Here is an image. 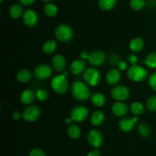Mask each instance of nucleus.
<instances>
[{"label":"nucleus","mask_w":156,"mask_h":156,"mask_svg":"<svg viewBox=\"0 0 156 156\" xmlns=\"http://www.w3.org/2000/svg\"><path fill=\"white\" fill-rule=\"evenodd\" d=\"M23 14H24L23 6L18 3L12 5L9 9V15L11 16V18H14V19H18L21 15H23Z\"/></svg>","instance_id":"obj_21"},{"label":"nucleus","mask_w":156,"mask_h":156,"mask_svg":"<svg viewBox=\"0 0 156 156\" xmlns=\"http://www.w3.org/2000/svg\"><path fill=\"white\" fill-rule=\"evenodd\" d=\"M117 5V0H99L98 6L101 10L111 11L114 9Z\"/></svg>","instance_id":"obj_24"},{"label":"nucleus","mask_w":156,"mask_h":156,"mask_svg":"<svg viewBox=\"0 0 156 156\" xmlns=\"http://www.w3.org/2000/svg\"><path fill=\"white\" fill-rule=\"evenodd\" d=\"M71 120H72L71 118L66 119V123H69L70 122H71Z\"/></svg>","instance_id":"obj_45"},{"label":"nucleus","mask_w":156,"mask_h":156,"mask_svg":"<svg viewBox=\"0 0 156 156\" xmlns=\"http://www.w3.org/2000/svg\"><path fill=\"white\" fill-rule=\"evenodd\" d=\"M105 54L101 50H94L89 53L88 61L91 65L94 66H100L105 62Z\"/></svg>","instance_id":"obj_13"},{"label":"nucleus","mask_w":156,"mask_h":156,"mask_svg":"<svg viewBox=\"0 0 156 156\" xmlns=\"http://www.w3.org/2000/svg\"><path fill=\"white\" fill-rule=\"evenodd\" d=\"M111 97L117 101H123L128 99L129 96V90L123 85H115L111 91Z\"/></svg>","instance_id":"obj_7"},{"label":"nucleus","mask_w":156,"mask_h":156,"mask_svg":"<svg viewBox=\"0 0 156 156\" xmlns=\"http://www.w3.org/2000/svg\"><path fill=\"white\" fill-rule=\"evenodd\" d=\"M41 109L37 105H30L27 107L23 112V118L25 121L33 123L37 121L41 116Z\"/></svg>","instance_id":"obj_8"},{"label":"nucleus","mask_w":156,"mask_h":156,"mask_svg":"<svg viewBox=\"0 0 156 156\" xmlns=\"http://www.w3.org/2000/svg\"><path fill=\"white\" fill-rule=\"evenodd\" d=\"M67 133H68V135L69 136L70 138L73 139V140H76V139L79 138L81 136L80 128L76 124L69 125L68 129H67Z\"/></svg>","instance_id":"obj_28"},{"label":"nucleus","mask_w":156,"mask_h":156,"mask_svg":"<svg viewBox=\"0 0 156 156\" xmlns=\"http://www.w3.org/2000/svg\"><path fill=\"white\" fill-rule=\"evenodd\" d=\"M62 75H63V76H66H66H68V75H69V73H68V72H67V71H66V72H65V73H62Z\"/></svg>","instance_id":"obj_44"},{"label":"nucleus","mask_w":156,"mask_h":156,"mask_svg":"<svg viewBox=\"0 0 156 156\" xmlns=\"http://www.w3.org/2000/svg\"><path fill=\"white\" fill-rule=\"evenodd\" d=\"M55 37L56 40L62 43H68L73 38V30L69 25L59 24L55 29Z\"/></svg>","instance_id":"obj_3"},{"label":"nucleus","mask_w":156,"mask_h":156,"mask_svg":"<svg viewBox=\"0 0 156 156\" xmlns=\"http://www.w3.org/2000/svg\"><path fill=\"white\" fill-rule=\"evenodd\" d=\"M105 79L109 85H117L121 79L120 71L117 69H111L107 73Z\"/></svg>","instance_id":"obj_15"},{"label":"nucleus","mask_w":156,"mask_h":156,"mask_svg":"<svg viewBox=\"0 0 156 156\" xmlns=\"http://www.w3.org/2000/svg\"><path fill=\"white\" fill-rule=\"evenodd\" d=\"M138 133L141 136L148 137L151 134V128L149 124L146 123H141L138 126Z\"/></svg>","instance_id":"obj_29"},{"label":"nucleus","mask_w":156,"mask_h":156,"mask_svg":"<svg viewBox=\"0 0 156 156\" xmlns=\"http://www.w3.org/2000/svg\"><path fill=\"white\" fill-rule=\"evenodd\" d=\"M83 79L85 83L91 86H96L100 82L101 73L94 67H90L85 70L83 73Z\"/></svg>","instance_id":"obj_5"},{"label":"nucleus","mask_w":156,"mask_h":156,"mask_svg":"<svg viewBox=\"0 0 156 156\" xmlns=\"http://www.w3.org/2000/svg\"><path fill=\"white\" fill-rule=\"evenodd\" d=\"M117 68L120 71H126L128 69V64L127 62H125L123 60H120L117 64Z\"/></svg>","instance_id":"obj_36"},{"label":"nucleus","mask_w":156,"mask_h":156,"mask_svg":"<svg viewBox=\"0 0 156 156\" xmlns=\"http://www.w3.org/2000/svg\"><path fill=\"white\" fill-rule=\"evenodd\" d=\"M44 12L47 16L53 18L57 15L58 8L56 5L49 2L44 6Z\"/></svg>","instance_id":"obj_25"},{"label":"nucleus","mask_w":156,"mask_h":156,"mask_svg":"<svg viewBox=\"0 0 156 156\" xmlns=\"http://www.w3.org/2000/svg\"><path fill=\"white\" fill-rule=\"evenodd\" d=\"M12 117H13L15 120H20L21 117H23V115L20 112H18V111H15V112H14L13 114H12Z\"/></svg>","instance_id":"obj_40"},{"label":"nucleus","mask_w":156,"mask_h":156,"mask_svg":"<svg viewBox=\"0 0 156 156\" xmlns=\"http://www.w3.org/2000/svg\"><path fill=\"white\" fill-rule=\"evenodd\" d=\"M144 48V41L140 37L133 38L129 43V49L133 53H139Z\"/></svg>","instance_id":"obj_20"},{"label":"nucleus","mask_w":156,"mask_h":156,"mask_svg":"<svg viewBox=\"0 0 156 156\" xmlns=\"http://www.w3.org/2000/svg\"><path fill=\"white\" fill-rule=\"evenodd\" d=\"M130 108L131 112L136 116H140L143 114L145 112V110H146L144 105L138 101L133 103L132 105H130V108Z\"/></svg>","instance_id":"obj_27"},{"label":"nucleus","mask_w":156,"mask_h":156,"mask_svg":"<svg viewBox=\"0 0 156 156\" xmlns=\"http://www.w3.org/2000/svg\"><path fill=\"white\" fill-rule=\"evenodd\" d=\"M71 93L73 97L77 101H85L88 100L91 96V92L84 82L80 81H76L73 82L71 87Z\"/></svg>","instance_id":"obj_1"},{"label":"nucleus","mask_w":156,"mask_h":156,"mask_svg":"<svg viewBox=\"0 0 156 156\" xmlns=\"http://www.w3.org/2000/svg\"><path fill=\"white\" fill-rule=\"evenodd\" d=\"M56 49V42L54 40H48L43 44V51L46 54H52Z\"/></svg>","instance_id":"obj_26"},{"label":"nucleus","mask_w":156,"mask_h":156,"mask_svg":"<svg viewBox=\"0 0 156 156\" xmlns=\"http://www.w3.org/2000/svg\"><path fill=\"white\" fill-rule=\"evenodd\" d=\"M51 87L57 94H65L69 88V82L66 77L62 74L55 76L51 80Z\"/></svg>","instance_id":"obj_4"},{"label":"nucleus","mask_w":156,"mask_h":156,"mask_svg":"<svg viewBox=\"0 0 156 156\" xmlns=\"http://www.w3.org/2000/svg\"><path fill=\"white\" fill-rule=\"evenodd\" d=\"M0 2H1V3L3 2V0H0Z\"/></svg>","instance_id":"obj_46"},{"label":"nucleus","mask_w":156,"mask_h":156,"mask_svg":"<svg viewBox=\"0 0 156 156\" xmlns=\"http://www.w3.org/2000/svg\"><path fill=\"white\" fill-rule=\"evenodd\" d=\"M21 5L24 6H30L32 4H34L35 0H19Z\"/></svg>","instance_id":"obj_38"},{"label":"nucleus","mask_w":156,"mask_h":156,"mask_svg":"<svg viewBox=\"0 0 156 156\" xmlns=\"http://www.w3.org/2000/svg\"><path fill=\"white\" fill-rule=\"evenodd\" d=\"M128 61L129 62V63H131L132 65H135L136 64V62H138V57L136 56L133 53H131L128 56Z\"/></svg>","instance_id":"obj_37"},{"label":"nucleus","mask_w":156,"mask_h":156,"mask_svg":"<svg viewBox=\"0 0 156 156\" xmlns=\"http://www.w3.org/2000/svg\"><path fill=\"white\" fill-rule=\"evenodd\" d=\"M127 76L133 82H143L148 77V71L143 67L135 64L128 69Z\"/></svg>","instance_id":"obj_2"},{"label":"nucleus","mask_w":156,"mask_h":156,"mask_svg":"<svg viewBox=\"0 0 156 156\" xmlns=\"http://www.w3.org/2000/svg\"><path fill=\"white\" fill-rule=\"evenodd\" d=\"M87 156H101V153L98 150H92L88 152Z\"/></svg>","instance_id":"obj_41"},{"label":"nucleus","mask_w":156,"mask_h":156,"mask_svg":"<svg viewBox=\"0 0 156 156\" xmlns=\"http://www.w3.org/2000/svg\"><path fill=\"white\" fill-rule=\"evenodd\" d=\"M146 66L151 69H156V52L150 53L145 59Z\"/></svg>","instance_id":"obj_30"},{"label":"nucleus","mask_w":156,"mask_h":156,"mask_svg":"<svg viewBox=\"0 0 156 156\" xmlns=\"http://www.w3.org/2000/svg\"><path fill=\"white\" fill-rule=\"evenodd\" d=\"M146 106L149 111L152 112H155L156 111V95L151 96L146 101Z\"/></svg>","instance_id":"obj_32"},{"label":"nucleus","mask_w":156,"mask_h":156,"mask_svg":"<svg viewBox=\"0 0 156 156\" xmlns=\"http://www.w3.org/2000/svg\"><path fill=\"white\" fill-rule=\"evenodd\" d=\"M88 116V110L86 107L82 105H78L75 107L70 113V118L72 120L77 123L84 121Z\"/></svg>","instance_id":"obj_9"},{"label":"nucleus","mask_w":156,"mask_h":156,"mask_svg":"<svg viewBox=\"0 0 156 156\" xmlns=\"http://www.w3.org/2000/svg\"><path fill=\"white\" fill-rule=\"evenodd\" d=\"M130 7L134 11H140L146 6L145 0H131Z\"/></svg>","instance_id":"obj_31"},{"label":"nucleus","mask_w":156,"mask_h":156,"mask_svg":"<svg viewBox=\"0 0 156 156\" xmlns=\"http://www.w3.org/2000/svg\"><path fill=\"white\" fill-rule=\"evenodd\" d=\"M23 22L29 27H34L38 24V15L33 9H27L22 15Z\"/></svg>","instance_id":"obj_11"},{"label":"nucleus","mask_w":156,"mask_h":156,"mask_svg":"<svg viewBox=\"0 0 156 156\" xmlns=\"http://www.w3.org/2000/svg\"><path fill=\"white\" fill-rule=\"evenodd\" d=\"M41 1L44 2L49 3V2H53V1H54V0H41Z\"/></svg>","instance_id":"obj_43"},{"label":"nucleus","mask_w":156,"mask_h":156,"mask_svg":"<svg viewBox=\"0 0 156 156\" xmlns=\"http://www.w3.org/2000/svg\"><path fill=\"white\" fill-rule=\"evenodd\" d=\"M48 92L44 89H39L36 92V98L40 101H45L48 98Z\"/></svg>","instance_id":"obj_33"},{"label":"nucleus","mask_w":156,"mask_h":156,"mask_svg":"<svg viewBox=\"0 0 156 156\" xmlns=\"http://www.w3.org/2000/svg\"><path fill=\"white\" fill-rule=\"evenodd\" d=\"M35 98H36V93H34L33 90L26 89L21 93L20 101L22 105H30L34 101Z\"/></svg>","instance_id":"obj_17"},{"label":"nucleus","mask_w":156,"mask_h":156,"mask_svg":"<svg viewBox=\"0 0 156 156\" xmlns=\"http://www.w3.org/2000/svg\"><path fill=\"white\" fill-rule=\"evenodd\" d=\"M119 57L117 54L116 55H112L111 56V59H109V62H111V64L114 65V64H117V62H119Z\"/></svg>","instance_id":"obj_39"},{"label":"nucleus","mask_w":156,"mask_h":156,"mask_svg":"<svg viewBox=\"0 0 156 156\" xmlns=\"http://www.w3.org/2000/svg\"><path fill=\"white\" fill-rule=\"evenodd\" d=\"M16 79L18 82H21V83L28 82L32 79L31 72L26 69L19 70L16 75Z\"/></svg>","instance_id":"obj_22"},{"label":"nucleus","mask_w":156,"mask_h":156,"mask_svg":"<svg viewBox=\"0 0 156 156\" xmlns=\"http://www.w3.org/2000/svg\"><path fill=\"white\" fill-rule=\"evenodd\" d=\"M88 142L92 147L100 148L104 143V136L98 129H92L88 134Z\"/></svg>","instance_id":"obj_10"},{"label":"nucleus","mask_w":156,"mask_h":156,"mask_svg":"<svg viewBox=\"0 0 156 156\" xmlns=\"http://www.w3.org/2000/svg\"><path fill=\"white\" fill-rule=\"evenodd\" d=\"M86 68V62L84 59H76L70 65V71L74 75H79L85 72Z\"/></svg>","instance_id":"obj_16"},{"label":"nucleus","mask_w":156,"mask_h":156,"mask_svg":"<svg viewBox=\"0 0 156 156\" xmlns=\"http://www.w3.org/2000/svg\"><path fill=\"white\" fill-rule=\"evenodd\" d=\"M112 112L117 117H123L128 113V106L121 101L116 102L112 105Z\"/></svg>","instance_id":"obj_18"},{"label":"nucleus","mask_w":156,"mask_h":156,"mask_svg":"<svg viewBox=\"0 0 156 156\" xmlns=\"http://www.w3.org/2000/svg\"><path fill=\"white\" fill-rule=\"evenodd\" d=\"M105 113L103 111L98 110V111H95L91 114V123L95 126H101L105 122Z\"/></svg>","instance_id":"obj_19"},{"label":"nucleus","mask_w":156,"mask_h":156,"mask_svg":"<svg viewBox=\"0 0 156 156\" xmlns=\"http://www.w3.org/2000/svg\"><path fill=\"white\" fill-rule=\"evenodd\" d=\"M149 84L151 88L156 91V72L153 73L149 78Z\"/></svg>","instance_id":"obj_35"},{"label":"nucleus","mask_w":156,"mask_h":156,"mask_svg":"<svg viewBox=\"0 0 156 156\" xmlns=\"http://www.w3.org/2000/svg\"><path fill=\"white\" fill-rule=\"evenodd\" d=\"M34 74L38 80H47L51 77L53 74V69L48 64H39L35 67Z\"/></svg>","instance_id":"obj_6"},{"label":"nucleus","mask_w":156,"mask_h":156,"mask_svg":"<svg viewBox=\"0 0 156 156\" xmlns=\"http://www.w3.org/2000/svg\"><path fill=\"white\" fill-rule=\"evenodd\" d=\"M138 117L134 116L133 117H124L120 120L118 125L120 129L123 132H129L135 126L136 123L138 122Z\"/></svg>","instance_id":"obj_12"},{"label":"nucleus","mask_w":156,"mask_h":156,"mask_svg":"<svg viewBox=\"0 0 156 156\" xmlns=\"http://www.w3.org/2000/svg\"><path fill=\"white\" fill-rule=\"evenodd\" d=\"M91 103L96 107H102L105 105L106 103V97L105 94H101V93H94L91 98Z\"/></svg>","instance_id":"obj_23"},{"label":"nucleus","mask_w":156,"mask_h":156,"mask_svg":"<svg viewBox=\"0 0 156 156\" xmlns=\"http://www.w3.org/2000/svg\"><path fill=\"white\" fill-rule=\"evenodd\" d=\"M88 56H89V53H87L86 51H82V52H81V53H80V57H81V59H84V60H85V59H88Z\"/></svg>","instance_id":"obj_42"},{"label":"nucleus","mask_w":156,"mask_h":156,"mask_svg":"<svg viewBox=\"0 0 156 156\" xmlns=\"http://www.w3.org/2000/svg\"><path fill=\"white\" fill-rule=\"evenodd\" d=\"M29 156H46L45 152L39 148L33 149L29 153Z\"/></svg>","instance_id":"obj_34"},{"label":"nucleus","mask_w":156,"mask_h":156,"mask_svg":"<svg viewBox=\"0 0 156 156\" xmlns=\"http://www.w3.org/2000/svg\"><path fill=\"white\" fill-rule=\"evenodd\" d=\"M52 66L55 71L61 73L65 70L66 67V61L65 57L62 55H55L52 59Z\"/></svg>","instance_id":"obj_14"}]
</instances>
